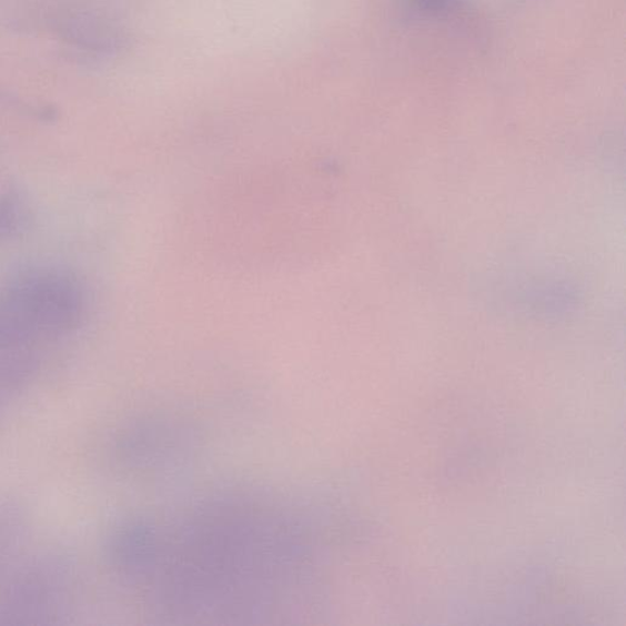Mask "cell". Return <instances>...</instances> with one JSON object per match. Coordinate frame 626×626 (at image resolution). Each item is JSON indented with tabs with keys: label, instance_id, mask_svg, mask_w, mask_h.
<instances>
[{
	"label": "cell",
	"instance_id": "1",
	"mask_svg": "<svg viewBox=\"0 0 626 626\" xmlns=\"http://www.w3.org/2000/svg\"><path fill=\"white\" fill-rule=\"evenodd\" d=\"M447 0H420L427 8H441Z\"/></svg>",
	"mask_w": 626,
	"mask_h": 626
}]
</instances>
